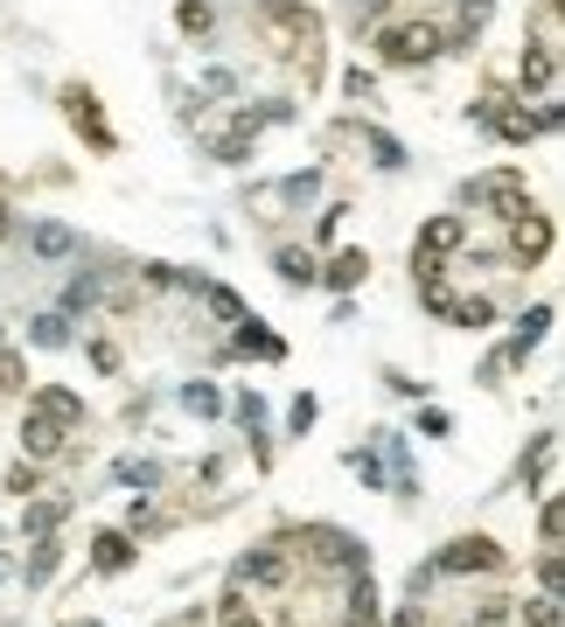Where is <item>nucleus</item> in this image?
<instances>
[{
    "instance_id": "obj_1",
    "label": "nucleus",
    "mask_w": 565,
    "mask_h": 627,
    "mask_svg": "<svg viewBox=\"0 0 565 627\" xmlns=\"http://www.w3.org/2000/svg\"><path fill=\"white\" fill-rule=\"evenodd\" d=\"M440 43H447V35L433 28V22H399V28H384V35H377L384 63H399V70H412V63H433V56H440Z\"/></svg>"
},
{
    "instance_id": "obj_2",
    "label": "nucleus",
    "mask_w": 565,
    "mask_h": 627,
    "mask_svg": "<svg viewBox=\"0 0 565 627\" xmlns=\"http://www.w3.org/2000/svg\"><path fill=\"white\" fill-rule=\"evenodd\" d=\"M496 565H503L496 537H454L433 558V579H468V572H496Z\"/></svg>"
},
{
    "instance_id": "obj_3",
    "label": "nucleus",
    "mask_w": 565,
    "mask_h": 627,
    "mask_svg": "<svg viewBox=\"0 0 565 627\" xmlns=\"http://www.w3.org/2000/svg\"><path fill=\"white\" fill-rule=\"evenodd\" d=\"M461 244H468V223H461V217H433L426 231H419V252H412L419 279H426V272H440V258H447V252H461Z\"/></svg>"
},
{
    "instance_id": "obj_4",
    "label": "nucleus",
    "mask_w": 565,
    "mask_h": 627,
    "mask_svg": "<svg viewBox=\"0 0 565 627\" xmlns=\"http://www.w3.org/2000/svg\"><path fill=\"white\" fill-rule=\"evenodd\" d=\"M544 252H552V217H538V209L510 217V258L517 265H538Z\"/></svg>"
},
{
    "instance_id": "obj_5",
    "label": "nucleus",
    "mask_w": 565,
    "mask_h": 627,
    "mask_svg": "<svg viewBox=\"0 0 565 627\" xmlns=\"http://www.w3.org/2000/svg\"><path fill=\"white\" fill-rule=\"evenodd\" d=\"M468 196H475V202H488L503 223L531 209V196H523V182H517V175H488V182H475V188H468Z\"/></svg>"
},
{
    "instance_id": "obj_6",
    "label": "nucleus",
    "mask_w": 565,
    "mask_h": 627,
    "mask_svg": "<svg viewBox=\"0 0 565 627\" xmlns=\"http://www.w3.org/2000/svg\"><path fill=\"white\" fill-rule=\"evenodd\" d=\"M64 112H70V126H78L91 147H112V126H105V112H99V98H91L84 84H70V91H64Z\"/></svg>"
},
{
    "instance_id": "obj_7",
    "label": "nucleus",
    "mask_w": 565,
    "mask_h": 627,
    "mask_svg": "<svg viewBox=\"0 0 565 627\" xmlns=\"http://www.w3.org/2000/svg\"><path fill=\"white\" fill-rule=\"evenodd\" d=\"M28 252L49 258V265H64V258H78V231H70V223H35V231H28Z\"/></svg>"
},
{
    "instance_id": "obj_8",
    "label": "nucleus",
    "mask_w": 565,
    "mask_h": 627,
    "mask_svg": "<svg viewBox=\"0 0 565 627\" xmlns=\"http://www.w3.org/2000/svg\"><path fill=\"white\" fill-rule=\"evenodd\" d=\"M238 585H287V558L266 544V550H244L238 558Z\"/></svg>"
},
{
    "instance_id": "obj_9",
    "label": "nucleus",
    "mask_w": 565,
    "mask_h": 627,
    "mask_svg": "<svg viewBox=\"0 0 565 627\" xmlns=\"http://www.w3.org/2000/svg\"><path fill=\"white\" fill-rule=\"evenodd\" d=\"M544 328H552V307H531V314L517 321V341H510V349L496 356V370H510V363H523V356H531L538 341H544Z\"/></svg>"
},
{
    "instance_id": "obj_10",
    "label": "nucleus",
    "mask_w": 565,
    "mask_h": 627,
    "mask_svg": "<svg viewBox=\"0 0 565 627\" xmlns=\"http://www.w3.org/2000/svg\"><path fill=\"white\" fill-rule=\"evenodd\" d=\"M64 432H70V426H56V418L28 411V426H22V446H28V461H56V453H64Z\"/></svg>"
},
{
    "instance_id": "obj_11",
    "label": "nucleus",
    "mask_w": 565,
    "mask_h": 627,
    "mask_svg": "<svg viewBox=\"0 0 565 627\" xmlns=\"http://www.w3.org/2000/svg\"><path fill=\"white\" fill-rule=\"evenodd\" d=\"M91 565H99V572H126V565H134V537H126V530H99Z\"/></svg>"
},
{
    "instance_id": "obj_12",
    "label": "nucleus",
    "mask_w": 565,
    "mask_h": 627,
    "mask_svg": "<svg viewBox=\"0 0 565 627\" xmlns=\"http://www.w3.org/2000/svg\"><path fill=\"white\" fill-rule=\"evenodd\" d=\"M273 265H279V279H287V287H314V279H322V272H314V252H300V244H279Z\"/></svg>"
},
{
    "instance_id": "obj_13",
    "label": "nucleus",
    "mask_w": 565,
    "mask_h": 627,
    "mask_svg": "<svg viewBox=\"0 0 565 627\" xmlns=\"http://www.w3.org/2000/svg\"><path fill=\"white\" fill-rule=\"evenodd\" d=\"M552 84H558V56L544 43H531L523 49V91H552Z\"/></svg>"
},
{
    "instance_id": "obj_14",
    "label": "nucleus",
    "mask_w": 565,
    "mask_h": 627,
    "mask_svg": "<svg viewBox=\"0 0 565 627\" xmlns=\"http://www.w3.org/2000/svg\"><path fill=\"white\" fill-rule=\"evenodd\" d=\"M28 411L56 418V426H78V418H84V397H78V391H43V397H35Z\"/></svg>"
},
{
    "instance_id": "obj_15",
    "label": "nucleus",
    "mask_w": 565,
    "mask_h": 627,
    "mask_svg": "<svg viewBox=\"0 0 565 627\" xmlns=\"http://www.w3.org/2000/svg\"><path fill=\"white\" fill-rule=\"evenodd\" d=\"M238 356H266V363H279V356H287V341H279V335H266L258 321H244V335H238Z\"/></svg>"
},
{
    "instance_id": "obj_16",
    "label": "nucleus",
    "mask_w": 565,
    "mask_h": 627,
    "mask_svg": "<svg viewBox=\"0 0 565 627\" xmlns=\"http://www.w3.org/2000/svg\"><path fill=\"white\" fill-rule=\"evenodd\" d=\"M28 341H35V349H70V321L64 314H35L28 321Z\"/></svg>"
},
{
    "instance_id": "obj_17",
    "label": "nucleus",
    "mask_w": 565,
    "mask_h": 627,
    "mask_svg": "<svg viewBox=\"0 0 565 627\" xmlns=\"http://www.w3.org/2000/svg\"><path fill=\"white\" fill-rule=\"evenodd\" d=\"M203 307H210L217 321H231V328H244V321H252V314H244V300H238L231 287H203Z\"/></svg>"
},
{
    "instance_id": "obj_18",
    "label": "nucleus",
    "mask_w": 565,
    "mask_h": 627,
    "mask_svg": "<svg viewBox=\"0 0 565 627\" xmlns=\"http://www.w3.org/2000/svg\"><path fill=\"white\" fill-rule=\"evenodd\" d=\"M91 307H99V279L84 272V279H70V287H64V321L70 314H91Z\"/></svg>"
},
{
    "instance_id": "obj_19",
    "label": "nucleus",
    "mask_w": 565,
    "mask_h": 627,
    "mask_svg": "<svg viewBox=\"0 0 565 627\" xmlns=\"http://www.w3.org/2000/svg\"><path fill=\"white\" fill-rule=\"evenodd\" d=\"M182 411H196V418H217V411H223L217 384H182Z\"/></svg>"
},
{
    "instance_id": "obj_20",
    "label": "nucleus",
    "mask_w": 565,
    "mask_h": 627,
    "mask_svg": "<svg viewBox=\"0 0 565 627\" xmlns=\"http://www.w3.org/2000/svg\"><path fill=\"white\" fill-rule=\"evenodd\" d=\"M364 272H370V258L364 252H343L328 265V287H364Z\"/></svg>"
},
{
    "instance_id": "obj_21",
    "label": "nucleus",
    "mask_w": 565,
    "mask_h": 627,
    "mask_svg": "<svg viewBox=\"0 0 565 627\" xmlns=\"http://www.w3.org/2000/svg\"><path fill=\"white\" fill-rule=\"evenodd\" d=\"M447 321H454V328H488V321H496V307H488V300H454V307H447Z\"/></svg>"
},
{
    "instance_id": "obj_22",
    "label": "nucleus",
    "mask_w": 565,
    "mask_h": 627,
    "mask_svg": "<svg viewBox=\"0 0 565 627\" xmlns=\"http://www.w3.org/2000/svg\"><path fill=\"white\" fill-rule=\"evenodd\" d=\"M56 516H64V502H43V509H28V516H22V537H35V544H43L49 530H56Z\"/></svg>"
},
{
    "instance_id": "obj_23",
    "label": "nucleus",
    "mask_w": 565,
    "mask_h": 627,
    "mask_svg": "<svg viewBox=\"0 0 565 627\" xmlns=\"http://www.w3.org/2000/svg\"><path fill=\"white\" fill-rule=\"evenodd\" d=\"M538 537H544V550H558V537H565V509L544 496V509H538Z\"/></svg>"
},
{
    "instance_id": "obj_24",
    "label": "nucleus",
    "mask_w": 565,
    "mask_h": 627,
    "mask_svg": "<svg viewBox=\"0 0 565 627\" xmlns=\"http://www.w3.org/2000/svg\"><path fill=\"white\" fill-rule=\"evenodd\" d=\"M370 140V154H377V167H405V147L391 140V132H364Z\"/></svg>"
},
{
    "instance_id": "obj_25",
    "label": "nucleus",
    "mask_w": 565,
    "mask_h": 627,
    "mask_svg": "<svg viewBox=\"0 0 565 627\" xmlns=\"http://www.w3.org/2000/svg\"><path fill=\"white\" fill-rule=\"evenodd\" d=\"M419 300H426L433 314H447V307H454V293H447V279H440V272H426V279H419Z\"/></svg>"
},
{
    "instance_id": "obj_26",
    "label": "nucleus",
    "mask_w": 565,
    "mask_h": 627,
    "mask_svg": "<svg viewBox=\"0 0 565 627\" xmlns=\"http://www.w3.org/2000/svg\"><path fill=\"white\" fill-rule=\"evenodd\" d=\"M349 467L364 474V488H384V461H377L370 446H356V453H349Z\"/></svg>"
},
{
    "instance_id": "obj_27",
    "label": "nucleus",
    "mask_w": 565,
    "mask_h": 627,
    "mask_svg": "<svg viewBox=\"0 0 565 627\" xmlns=\"http://www.w3.org/2000/svg\"><path fill=\"white\" fill-rule=\"evenodd\" d=\"M119 481H126V488H161V467H154V461H126Z\"/></svg>"
},
{
    "instance_id": "obj_28",
    "label": "nucleus",
    "mask_w": 565,
    "mask_h": 627,
    "mask_svg": "<svg viewBox=\"0 0 565 627\" xmlns=\"http://www.w3.org/2000/svg\"><path fill=\"white\" fill-rule=\"evenodd\" d=\"M223 627H266L258 614H244V593H238V585L223 593Z\"/></svg>"
},
{
    "instance_id": "obj_29",
    "label": "nucleus",
    "mask_w": 565,
    "mask_h": 627,
    "mask_svg": "<svg viewBox=\"0 0 565 627\" xmlns=\"http://www.w3.org/2000/svg\"><path fill=\"white\" fill-rule=\"evenodd\" d=\"M49 572H56V544L43 537V544H35V558H28V585H43Z\"/></svg>"
},
{
    "instance_id": "obj_30",
    "label": "nucleus",
    "mask_w": 565,
    "mask_h": 627,
    "mask_svg": "<svg viewBox=\"0 0 565 627\" xmlns=\"http://www.w3.org/2000/svg\"><path fill=\"white\" fill-rule=\"evenodd\" d=\"M523 627H558V600H531V606H523Z\"/></svg>"
},
{
    "instance_id": "obj_31",
    "label": "nucleus",
    "mask_w": 565,
    "mask_h": 627,
    "mask_svg": "<svg viewBox=\"0 0 565 627\" xmlns=\"http://www.w3.org/2000/svg\"><path fill=\"white\" fill-rule=\"evenodd\" d=\"M238 418L258 432V426H266V397H258V391H244V397H238Z\"/></svg>"
},
{
    "instance_id": "obj_32",
    "label": "nucleus",
    "mask_w": 565,
    "mask_h": 627,
    "mask_svg": "<svg viewBox=\"0 0 565 627\" xmlns=\"http://www.w3.org/2000/svg\"><path fill=\"white\" fill-rule=\"evenodd\" d=\"M0 391H22V356L0 349Z\"/></svg>"
},
{
    "instance_id": "obj_33",
    "label": "nucleus",
    "mask_w": 565,
    "mask_h": 627,
    "mask_svg": "<svg viewBox=\"0 0 565 627\" xmlns=\"http://www.w3.org/2000/svg\"><path fill=\"white\" fill-rule=\"evenodd\" d=\"M182 28L203 35V28H210V8H203V0H188V8H182Z\"/></svg>"
},
{
    "instance_id": "obj_34",
    "label": "nucleus",
    "mask_w": 565,
    "mask_h": 627,
    "mask_svg": "<svg viewBox=\"0 0 565 627\" xmlns=\"http://www.w3.org/2000/svg\"><path fill=\"white\" fill-rule=\"evenodd\" d=\"M279 196H287V202H314V175H293L287 188H279Z\"/></svg>"
},
{
    "instance_id": "obj_35",
    "label": "nucleus",
    "mask_w": 565,
    "mask_h": 627,
    "mask_svg": "<svg viewBox=\"0 0 565 627\" xmlns=\"http://www.w3.org/2000/svg\"><path fill=\"white\" fill-rule=\"evenodd\" d=\"M384 8H391V0H356V22H377Z\"/></svg>"
},
{
    "instance_id": "obj_36",
    "label": "nucleus",
    "mask_w": 565,
    "mask_h": 627,
    "mask_svg": "<svg viewBox=\"0 0 565 627\" xmlns=\"http://www.w3.org/2000/svg\"><path fill=\"white\" fill-rule=\"evenodd\" d=\"M14 237V223H8V209H0V244H8Z\"/></svg>"
},
{
    "instance_id": "obj_37",
    "label": "nucleus",
    "mask_w": 565,
    "mask_h": 627,
    "mask_svg": "<svg viewBox=\"0 0 565 627\" xmlns=\"http://www.w3.org/2000/svg\"><path fill=\"white\" fill-rule=\"evenodd\" d=\"M64 627H99V620H64Z\"/></svg>"
},
{
    "instance_id": "obj_38",
    "label": "nucleus",
    "mask_w": 565,
    "mask_h": 627,
    "mask_svg": "<svg viewBox=\"0 0 565 627\" xmlns=\"http://www.w3.org/2000/svg\"><path fill=\"white\" fill-rule=\"evenodd\" d=\"M0 579H8V572H0Z\"/></svg>"
}]
</instances>
